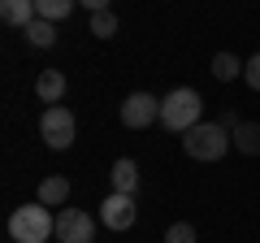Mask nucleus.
<instances>
[{
    "mask_svg": "<svg viewBox=\"0 0 260 243\" xmlns=\"http://www.w3.org/2000/svg\"><path fill=\"white\" fill-rule=\"evenodd\" d=\"M9 234L13 243H48L56 234V217L48 213V204H22L9 213Z\"/></svg>",
    "mask_w": 260,
    "mask_h": 243,
    "instance_id": "f257e3e1",
    "label": "nucleus"
},
{
    "mask_svg": "<svg viewBox=\"0 0 260 243\" xmlns=\"http://www.w3.org/2000/svg\"><path fill=\"white\" fill-rule=\"evenodd\" d=\"M230 131H225L221 122H200V126H191V131L182 135V152L191 161H221L225 152H230Z\"/></svg>",
    "mask_w": 260,
    "mask_h": 243,
    "instance_id": "f03ea898",
    "label": "nucleus"
},
{
    "mask_svg": "<svg viewBox=\"0 0 260 243\" xmlns=\"http://www.w3.org/2000/svg\"><path fill=\"white\" fill-rule=\"evenodd\" d=\"M200 113H204V96L191 92V87H178L160 100V122H165V131H178L186 135L191 126H200Z\"/></svg>",
    "mask_w": 260,
    "mask_h": 243,
    "instance_id": "7ed1b4c3",
    "label": "nucleus"
},
{
    "mask_svg": "<svg viewBox=\"0 0 260 243\" xmlns=\"http://www.w3.org/2000/svg\"><path fill=\"white\" fill-rule=\"evenodd\" d=\"M39 135H44V143H48L52 152H65L70 143H74V135H78L74 113L65 109V104H48L44 117H39Z\"/></svg>",
    "mask_w": 260,
    "mask_h": 243,
    "instance_id": "20e7f679",
    "label": "nucleus"
},
{
    "mask_svg": "<svg viewBox=\"0 0 260 243\" xmlns=\"http://www.w3.org/2000/svg\"><path fill=\"white\" fill-rule=\"evenodd\" d=\"M152 122H160V100L152 92H130L126 100H121V126L143 131V126H152Z\"/></svg>",
    "mask_w": 260,
    "mask_h": 243,
    "instance_id": "39448f33",
    "label": "nucleus"
},
{
    "mask_svg": "<svg viewBox=\"0 0 260 243\" xmlns=\"http://www.w3.org/2000/svg\"><path fill=\"white\" fill-rule=\"evenodd\" d=\"M56 239L61 243H91L95 239V222L83 208H61V213H56Z\"/></svg>",
    "mask_w": 260,
    "mask_h": 243,
    "instance_id": "423d86ee",
    "label": "nucleus"
},
{
    "mask_svg": "<svg viewBox=\"0 0 260 243\" xmlns=\"http://www.w3.org/2000/svg\"><path fill=\"white\" fill-rule=\"evenodd\" d=\"M135 217H139L135 196H121V191H113V196L100 204V222L109 226V230H130V226H135Z\"/></svg>",
    "mask_w": 260,
    "mask_h": 243,
    "instance_id": "0eeeda50",
    "label": "nucleus"
},
{
    "mask_svg": "<svg viewBox=\"0 0 260 243\" xmlns=\"http://www.w3.org/2000/svg\"><path fill=\"white\" fill-rule=\"evenodd\" d=\"M35 18H39L35 0H0V22H5V26H22L26 31Z\"/></svg>",
    "mask_w": 260,
    "mask_h": 243,
    "instance_id": "6e6552de",
    "label": "nucleus"
},
{
    "mask_svg": "<svg viewBox=\"0 0 260 243\" xmlns=\"http://www.w3.org/2000/svg\"><path fill=\"white\" fill-rule=\"evenodd\" d=\"M109 178H113V191L135 196V187H139V165H135L130 157H117V161H113V169H109Z\"/></svg>",
    "mask_w": 260,
    "mask_h": 243,
    "instance_id": "1a4fd4ad",
    "label": "nucleus"
},
{
    "mask_svg": "<svg viewBox=\"0 0 260 243\" xmlns=\"http://www.w3.org/2000/svg\"><path fill=\"white\" fill-rule=\"evenodd\" d=\"M35 96L44 104H61V96H65V74L61 70H44V74L35 78Z\"/></svg>",
    "mask_w": 260,
    "mask_h": 243,
    "instance_id": "9d476101",
    "label": "nucleus"
},
{
    "mask_svg": "<svg viewBox=\"0 0 260 243\" xmlns=\"http://www.w3.org/2000/svg\"><path fill=\"white\" fill-rule=\"evenodd\" d=\"M65 200H70V178L52 174V178H44V183H39V204H48V208H65Z\"/></svg>",
    "mask_w": 260,
    "mask_h": 243,
    "instance_id": "9b49d317",
    "label": "nucleus"
},
{
    "mask_svg": "<svg viewBox=\"0 0 260 243\" xmlns=\"http://www.w3.org/2000/svg\"><path fill=\"white\" fill-rule=\"evenodd\" d=\"M230 139H234V152H243V157H260V122H239Z\"/></svg>",
    "mask_w": 260,
    "mask_h": 243,
    "instance_id": "f8f14e48",
    "label": "nucleus"
},
{
    "mask_svg": "<svg viewBox=\"0 0 260 243\" xmlns=\"http://www.w3.org/2000/svg\"><path fill=\"white\" fill-rule=\"evenodd\" d=\"M239 74H243V61L234 52H217L213 56V78H217V83H234Z\"/></svg>",
    "mask_w": 260,
    "mask_h": 243,
    "instance_id": "ddd939ff",
    "label": "nucleus"
},
{
    "mask_svg": "<svg viewBox=\"0 0 260 243\" xmlns=\"http://www.w3.org/2000/svg\"><path fill=\"white\" fill-rule=\"evenodd\" d=\"M74 5L78 0H35V13L44 22H65L70 13H74Z\"/></svg>",
    "mask_w": 260,
    "mask_h": 243,
    "instance_id": "4468645a",
    "label": "nucleus"
},
{
    "mask_svg": "<svg viewBox=\"0 0 260 243\" xmlns=\"http://www.w3.org/2000/svg\"><path fill=\"white\" fill-rule=\"evenodd\" d=\"M26 44H35V48H52V44H56V22L35 18V22L26 26Z\"/></svg>",
    "mask_w": 260,
    "mask_h": 243,
    "instance_id": "2eb2a0df",
    "label": "nucleus"
},
{
    "mask_svg": "<svg viewBox=\"0 0 260 243\" xmlns=\"http://www.w3.org/2000/svg\"><path fill=\"white\" fill-rule=\"evenodd\" d=\"M91 35L95 39H113V35H117V13H113V9L91 13Z\"/></svg>",
    "mask_w": 260,
    "mask_h": 243,
    "instance_id": "dca6fc26",
    "label": "nucleus"
},
{
    "mask_svg": "<svg viewBox=\"0 0 260 243\" xmlns=\"http://www.w3.org/2000/svg\"><path fill=\"white\" fill-rule=\"evenodd\" d=\"M165 243H195V226L191 222H174L165 230Z\"/></svg>",
    "mask_w": 260,
    "mask_h": 243,
    "instance_id": "f3484780",
    "label": "nucleus"
},
{
    "mask_svg": "<svg viewBox=\"0 0 260 243\" xmlns=\"http://www.w3.org/2000/svg\"><path fill=\"white\" fill-rule=\"evenodd\" d=\"M243 83H247L251 92H260V52L251 56V61H243Z\"/></svg>",
    "mask_w": 260,
    "mask_h": 243,
    "instance_id": "a211bd4d",
    "label": "nucleus"
},
{
    "mask_svg": "<svg viewBox=\"0 0 260 243\" xmlns=\"http://www.w3.org/2000/svg\"><path fill=\"white\" fill-rule=\"evenodd\" d=\"M78 5H87L91 13H100V9H109V0H78Z\"/></svg>",
    "mask_w": 260,
    "mask_h": 243,
    "instance_id": "6ab92c4d",
    "label": "nucleus"
}]
</instances>
